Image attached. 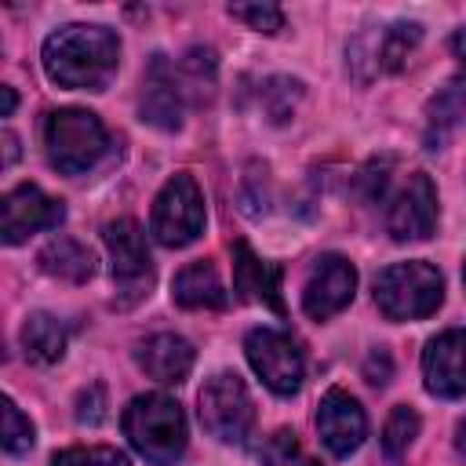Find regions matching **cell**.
<instances>
[{
    "label": "cell",
    "mask_w": 466,
    "mask_h": 466,
    "mask_svg": "<svg viewBox=\"0 0 466 466\" xmlns=\"http://www.w3.org/2000/svg\"><path fill=\"white\" fill-rule=\"evenodd\" d=\"M258 462L262 466H313V459L299 448L295 430H288V426H280L266 437V444L258 451Z\"/></svg>",
    "instance_id": "cb8c5ba5"
},
{
    "label": "cell",
    "mask_w": 466,
    "mask_h": 466,
    "mask_svg": "<svg viewBox=\"0 0 466 466\" xmlns=\"http://www.w3.org/2000/svg\"><path fill=\"white\" fill-rule=\"evenodd\" d=\"M419 411L415 408H408V404H397L393 411H390V419H386V426H382V451L390 455V459H400L404 451H408V444L419 437Z\"/></svg>",
    "instance_id": "603a6c76"
},
{
    "label": "cell",
    "mask_w": 466,
    "mask_h": 466,
    "mask_svg": "<svg viewBox=\"0 0 466 466\" xmlns=\"http://www.w3.org/2000/svg\"><path fill=\"white\" fill-rule=\"evenodd\" d=\"M215 51L211 47H189L178 62V84L182 91H197V98H208L215 87Z\"/></svg>",
    "instance_id": "7402d4cb"
},
{
    "label": "cell",
    "mask_w": 466,
    "mask_h": 466,
    "mask_svg": "<svg viewBox=\"0 0 466 466\" xmlns=\"http://www.w3.org/2000/svg\"><path fill=\"white\" fill-rule=\"evenodd\" d=\"M193 357H197L193 346H189L182 335H175V331L149 335V339L138 346V353H135L138 368H142L153 382H164V386L182 382V379L189 375V368H193Z\"/></svg>",
    "instance_id": "2e32d148"
},
{
    "label": "cell",
    "mask_w": 466,
    "mask_h": 466,
    "mask_svg": "<svg viewBox=\"0 0 466 466\" xmlns=\"http://www.w3.org/2000/svg\"><path fill=\"white\" fill-rule=\"evenodd\" d=\"M229 15L240 18L255 33H280L284 29V11L277 4H229Z\"/></svg>",
    "instance_id": "83f0119b"
},
{
    "label": "cell",
    "mask_w": 466,
    "mask_h": 466,
    "mask_svg": "<svg viewBox=\"0 0 466 466\" xmlns=\"http://www.w3.org/2000/svg\"><path fill=\"white\" fill-rule=\"evenodd\" d=\"M444 302V277L437 266L411 258L393 262L375 277V306L386 320H419Z\"/></svg>",
    "instance_id": "277c9868"
},
{
    "label": "cell",
    "mask_w": 466,
    "mask_h": 466,
    "mask_svg": "<svg viewBox=\"0 0 466 466\" xmlns=\"http://www.w3.org/2000/svg\"><path fill=\"white\" fill-rule=\"evenodd\" d=\"M51 466H131L124 451L106 448V444H87V448H66L51 459Z\"/></svg>",
    "instance_id": "484cf974"
},
{
    "label": "cell",
    "mask_w": 466,
    "mask_h": 466,
    "mask_svg": "<svg viewBox=\"0 0 466 466\" xmlns=\"http://www.w3.org/2000/svg\"><path fill=\"white\" fill-rule=\"evenodd\" d=\"M390 375H393V360H390V353H386V350H371L368 360H364V379H368L371 386H386Z\"/></svg>",
    "instance_id": "4dcf8cb0"
},
{
    "label": "cell",
    "mask_w": 466,
    "mask_h": 466,
    "mask_svg": "<svg viewBox=\"0 0 466 466\" xmlns=\"http://www.w3.org/2000/svg\"><path fill=\"white\" fill-rule=\"evenodd\" d=\"M240 204H244L248 215L266 211V167H262V164H248L244 189H240Z\"/></svg>",
    "instance_id": "f1b7e54d"
},
{
    "label": "cell",
    "mask_w": 466,
    "mask_h": 466,
    "mask_svg": "<svg viewBox=\"0 0 466 466\" xmlns=\"http://www.w3.org/2000/svg\"><path fill=\"white\" fill-rule=\"evenodd\" d=\"M171 299L182 309H226V302H229V295L218 280V269L208 258H197L175 273Z\"/></svg>",
    "instance_id": "e0dca14e"
},
{
    "label": "cell",
    "mask_w": 466,
    "mask_h": 466,
    "mask_svg": "<svg viewBox=\"0 0 466 466\" xmlns=\"http://www.w3.org/2000/svg\"><path fill=\"white\" fill-rule=\"evenodd\" d=\"M102 237H106V248H109V258H113V280L124 295L120 306H131V302L146 299L149 284H153V258H149L142 226L135 218H116L102 229Z\"/></svg>",
    "instance_id": "ba28073f"
},
{
    "label": "cell",
    "mask_w": 466,
    "mask_h": 466,
    "mask_svg": "<svg viewBox=\"0 0 466 466\" xmlns=\"http://www.w3.org/2000/svg\"><path fill=\"white\" fill-rule=\"evenodd\" d=\"M0 95H4V109H0V116H11L15 113V87H0Z\"/></svg>",
    "instance_id": "d6a6232c"
},
{
    "label": "cell",
    "mask_w": 466,
    "mask_h": 466,
    "mask_svg": "<svg viewBox=\"0 0 466 466\" xmlns=\"http://www.w3.org/2000/svg\"><path fill=\"white\" fill-rule=\"evenodd\" d=\"M462 277H466V269H462Z\"/></svg>",
    "instance_id": "d590c367"
},
{
    "label": "cell",
    "mask_w": 466,
    "mask_h": 466,
    "mask_svg": "<svg viewBox=\"0 0 466 466\" xmlns=\"http://www.w3.org/2000/svg\"><path fill=\"white\" fill-rule=\"evenodd\" d=\"M280 277H284V269L277 262H262L244 240L233 244V291L244 302H262L273 313H284Z\"/></svg>",
    "instance_id": "9a60e30c"
},
{
    "label": "cell",
    "mask_w": 466,
    "mask_h": 466,
    "mask_svg": "<svg viewBox=\"0 0 466 466\" xmlns=\"http://www.w3.org/2000/svg\"><path fill=\"white\" fill-rule=\"evenodd\" d=\"M124 437L131 441V448L149 459L153 466H175L186 451V415L182 404L167 393H138L127 400L124 415H120Z\"/></svg>",
    "instance_id": "7a4b0ae2"
},
{
    "label": "cell",
    "mask_w": 466,
    "mask_h": 466,
    "mask_svg": "<svg viewBox=\"0 0 466 466\" xmlns=\"http://www.w3.org/2000/svg\"><path fill=\"white\" fill-rule=\"evenodd\" d=\"M4 146H7V157H4V164H11V160L18 157V138L7 131V135H4Z\"/></svg>",
    "instance_id": "836d02e7"
},
{
    "label": "cell",
    "mask_w": 466,
    "mask_h": 466,
    "mask_svg": "<svg viewBox=\"0 0 466 466\" xmlns=\"http://www.w3.org/2000/svg\"><path fill=\"white\" fill-rule=\"evenodd\" d=\"M357 291V269L350 258L342 255H320L306 277L302 288V309L313 320H328L335 313H342L353 302Z\"/></svg>",
    "instance_id": "8fae6325"
},
{
    "label": "cell",
    "mask_w": 466,
    "mask_h": 466,
    "mask_svg": "<svg viewBox=\"0 0 466 466\" xmlns=\"http://www.w3.org/2000/svg\"><path fill=\"white\" fill-rule=\"evenodd\" d=\"M36 262H40L44 273H51V277H58V280H69V284H84V280H91V273H95L91 251H87L80 240H73V237H51V240L40 248Z\"/></svg>",
    "instance_id": "d6986e66"
},
{
    "label": "cell",
    "mask_w": 466,
    "mask_h": 466,
    "mask_svg": "<svg viewBox=\"0 0 466 466\" xmlns=\"http://www.w3.org/2000/svg\"><path fill=\"white\" fill-rule=\"evenodd\" d=\"M386 229L393 240H426L437 229V186L426 171L408 175V182L397 189L386 211Z\"/></svg>",
    "instance_id": "30bf717a"
},
{
    "label": "cell",
    "mask_w": 466,
    "mask_h": 466,
    "mask_svg": "<svg viewBox=\"0 0 466 466\" xmlns=\"http://www.w3.org/2000/svg\"><path fill=\"white\" fill-rule=\"evenodd\" d=\"M244 353L248 364L255 368V375L277 393V397H295L302 390V350L295 346V339L280 328H251L244 335Z\"/></svg>",
    "instance_id": "52a82bcc"
},
{
    "label": "cell",
    "mask_w": 466,
    "mask_h": 466,
    "mask_svg": "<svg viewBox=\"0 0 466 466\" xmlns=\"http://www.w3.org/2000/svg\"><path fill=\"white\" fill-rule=\"evenodd\" d=\"M44 73L69 91H106L120 62V40L106 25H62L44 40Z\"/></svg>",
    "instance_id": "6da1fadb"
},
{
    "label": "cell",
    "mask_w": 466,
    "mask_h": 466,
    "mask_svg": "<svg viewBox=\"0 0 466 466\" xmlns=\"http://www.w3.org/2000/svg\"><path fill=\"white\" fill-rule=\"evenodd\" d=\"M197 415H200V426L215 441L244 444L251 437V426H255V404H251L244 379L237 371L211 375L197 397Z\"/></svg>",
    "instance_id": "5b68a950"
},
{
    "label": "cell",
    "mask_w": 466,
    "mask_h": 466,
    "mask_svg": "<svg viewBox=\"0 0 466 466\" xmlns=\"http://www.w3.org/2000/svg\"><path fill=\"white\" fill-rule=\"evenodd\" d=\"M422 379L433 397H466V328H448L426 342Z\"/></svg>",
    "instance_id": "4fadbf2b"
},
{
    "label": "cell",
    "mask_w": 466,
    "mask_h": 466,
    "mask_svg": "<svg viewBox=\"0 0 466 466\" xmlns=\"http://www.w3.org/2000/svg\"><path fill=\"white\" fill-rule=\"evenodd\" d=\"M317 433H320V444L335 459H346V455H353L364 444V437H368V415L357 404V397H350L346 390L331 386L320 397V408H317Z\"/></svg>",
    "instance_id": "7c38bea8"
},
{
    "label": "cell",
    "mask_w": 466,
    "mask_h": 466,
    "mask_svg": "<svg viewBox=\"0 0 466 466\" xmlns=\"http://www.w3.org/2000/svg\"><path fill=\"white\" fill-rule=\"evenodd\" d=\"M182 102L186 91L178 84L175 66L164 55H153L142 76V98H138V113L146 124L160 127V131H178L182 127Z\"/></svg>",
    "instance_id": "5bb4252c"
},
{
    "label": "cell",
    "mask_w": 466,
    "mask_h": 466,
    "mask_svg": "<svg viewBox=\"0 0 466 466\" xmlns=\"http://www.w3.org/2000/svg\"><path fill=\"white\" fill-rule=\"evenodd\" d=\"M44 153L58 175H87L109 153L106 124L91 109H55L44 120Z\"/></svg>",
    "instance_id": "3957f363"
},
{
    "label": "cell",
    "mask_w": 466,
    "mask_h": 466,
    "mask_svg": "<svg viewBox=\"0 0 466 466\" xmlns=\"http://www.w3.org/2000/svg\"><path fill=\"white\" fill-rule=\"evenodd\" d=\"M299 95H302V80H291V76H273V80H266L262 102H266L269 120H273V124L288 120L291 109H295V102H299Z\"/></svg>",
    "instance_id": "d4e9b609"
},
{
    "label": "cell",
    "mask_w": 466,
    "mask_h": 466,
    "mask_svg": "<svg viewBox=\"0 0 466 466\" xmlns=\"http://www.w3.org/2000/svg\"><path fill=\"white\" fill-rule=\"evenodd\" d=\"M66 218V204L47 197L40 186L22 182L4 193L0 200V237L4 244H22L29 233L40 229H58Z\"/></svg>",
    "instance_id": "9c48e42d"
},
{
    "label": "cell",
    "mask_w": 466,
    "mask_h": 466,
    "mask_svg": "<svg viewBox=\"0 0 466 466\" xmlns=\"http://www.w3.org/2000/svg\"><path fill=\"white\" fill-rule=\"evenodd\" d=\"M66 324L55 313H29L22 324V350L36 364H55L66 353Z\"/></svg>",
    "instance_id": "ffe728a7"
},
{
    "label": "cell",
    "mask_w": 466,
    "mask_h": 466,
    "mask_svg": "<svg viewBox=\"0 0 466 466\" xmlns=\"http://www.w3.org/2000/svg\"><path fill=\"white\" fill-rule=\"evenodd\" d=\"M149 233L164 248H186L204 233V193L189 171H178L160 186L149 215Z\"/></svg>",
    "instance_id": "8992f818"
},
{
    "label": "cell",
    "mask_w": 466,
    "mask_h": 466,
    "mask_svg": "<svg viewBox=\"0 0 466 466\" xmlns=\"http://www.w3.org/2000/svg\"><path fill=\"white\" fill-rule=\"evenodd\" d=\"M466 124V84L462 80H451L444 84L430 106H426V149H444V142Z\"/></svg>",
    "instance_id": "ac0fdd59"
},
{
    "label": "cell",
    "mask_w": 466,
    "mask_h": 466,
    "mask_svg": "<svg viewBox=\"0 0 466 466\" xmlns=\"http://www.w3.org/2000/svg\"><path fill=\"white\" fill-rule=\"evenodd\" d=\"M451 55H455V58H459V62L466 66V25L451 33Z\"/></svg>",
    "instance_id": "1f68e13d"
},
{
    "label": "cell",
    "mask_w": 466,
    "mask_h": 466,
    "mask_svg": "<svg viewBox=\"0 0 466 466\" xmlns=\"http://www.w3.org/2000/svg\"><path fill=\"white\" fill-rule=\"evenodd\" d=\"M422 40V25L419 22H393L379 33V69L397 73L404 69L408 55L415 51V44Z\"/></svg>",
    "instance_id": "44dd1931"
},
{
    "label": "cell",
    "mask_w": 466,
    "mask_h": 466,
    "mask_svg": "<svg viewBox=\"0 0 466 466\" xmlns=\"http://www.w3.org/2000/svg\"><path fill=\"white\" fill-rule=\"evenodd\" d=\"M33 448V422L18 411L11 397H4V451L7 455H25Z\"/></svg>",
    "instance_id": "4316f807"
},
{
    "label": "cell",
    "mask_w": 466,
    "mask_h": 466,
    "mask_svg": "<svg viewBox=\"0 0 466 466\" xmlns=\"http://www.w3.org/2000/svg\"><path fill=\"white\" fill-rule=\"evenodd\" d=\"M76 419L84 426H98L106 419V390L102 386H87L80 397H76Z\"/></svg>",
    "instance_id": "f546056e"
},
{
    "label": "cell",
    "mask_w": 466,
    "mask_h": 466,
    "mask_svg": "<svg viewBox=\"0 0 466 466\" xmlns=\"http://www.w3.org/2000/svg\"><path fill=\"white\" fill-rule=\"evenodd\" d=\"M455 448H459V455H466V419H462L459 430H455Z\"/></svg>",
    "instance_id": "e575fe53"
}]
</instances>
